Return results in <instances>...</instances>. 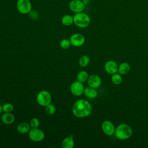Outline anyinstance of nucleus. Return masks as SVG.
Listing matches in <instances>:
<instances>
[{"label": "nucleus", "instance_id": "20e7f679", "mask_svg": "<svg viewBox=\"0 0 148 148\" xmlns=\"http://www.w3.org/2000/svg\"><path fill=\"white\" fill-rule=\"evenodd\" d=\"M36 99L39 105L45 107L51 103L52 99L51 95L47 90H42L38 93Z\"/></svg>", "mask_w": 148, "mask_h": 148}, {"label": "nucleus", "instance_id": "412c9836", "mask_svg": "<svg viewBox=\"0 0 148 148\" xmlns=\"http://www.w3.org/2000/svg\"><path fill=\"white\" fill-rule=\"evenodd\" d=\"M111 79H112V82H113V83L116 85L120 84L123 81L121 76L120 75L117 74V73L113 74Z\"/></svg>", "mask_w": 148, "mask_h": 148}, {"label": "nucleus", "instance_id": "f03ea898", "mask_svg": "<svg viewBox=\"0 0 148 148\" xmlns=\"http://www.w3.org/2000/svg\"><path fill=\"white\" fill-rule=\"evenodd\" d=\"M132 134L131 127L127 124L119 125L115 130V136L119 139L124 140L129 138Z\"/></svg>", "mask_w": 148, "mask_h": 148}, {"label": "nucleus", "instance_id": "ddd939ff", "mask_svg": "<svg viewBox=\"0 0 148 148\" xmlns=\"http://www.w3.org/2000/svg\"><path fill=\"white\" fill-rule=\"evenodd\" d=\"M1 121L6 125H10L13 124L15 121V117L12 112L4 113L1 115Z\"/></svg>", "mask_w": 148, "mask_h": 148}, {"label": "nucleus", "instance_id": "0eeeda50", "mask_svg": "<svg viewBox=\"0 0 148 148\" xmlns=\"http://www.w3.org/2000/svg\"><path fill=\"white\" fill-rule=\"evenodd\" d=\"M84 87L83 83L76 80L72 83L70 86V91L72 95L79 97L84 93Z\"/></svg>", "mask_w": 148, "mask_h": 148}, {"label": "nucleus", "instance_id": "dca6fc26", "mask_svg": "<svg viewBox=\"0 0 148 148\" xmlns=\"http://www.w3.org/2000/svg\"><path fill=\"white\" fill-rule=\"evenodd\" d=\"M86 97L90 99H94L97 97V91H96L95 88L91 87H87L84 88V93Z\"/></svg>", "mask_w": 148, "mask_h": 148}, {"label": "nucleus", "instance_id": "4be33fe9", "mask_svg": "<svg viewBox=\"0 0 148 148\" xmlns=\"http://www.w3.org/2000/svg\"><path fill=\"white\" fill-rule=\"evenodd\" d=\"M71 43L70 41V39H62L60 43V46L61 48L62 49H69L71 46Z\"/></svg>", "mask_w": 148, "mask_h": 148}, {"label": "nucleus", "instance_id": "4468645a", "mask_svg": "<svg viewBox=\"0 0 148 148\" xmlns=\"http://www.w3.org/2000/svg\"><path fill=\"white\" fill-rule=\"evenodd\" d=\"M31 127L29 123L26 122H22L18 124L17 127V131L21 134H25L28 133Z\"/></svg>", "mask_w": 148, "mask_h": 148}, {"label": "nucleus", "instance_id": "f257e3e1", "mask_svg": "<svg viewBox=\"0 0 148 148\" xmlns=\"http://www.w3.org/2000/svg\"><path fill=\"white\" fill-rule=\"evenodd\" d=\"M92 111L91 103L87 100L80 99L73 105L72 112L73 114L78 118H83L88 116Z\"/></svg>", "mask_w": 148, "mask_h": 148}, {"label": "nucleus", "instance_id": "2eb2a0df", "mask_svg": "<svg viewBox=\"0 0 148 148\" xmlns=\"http://www.w3.org/2000/svg\"><path fill=\"white\" fill-rule=\"evenodd\" d=\"M75 146V141L71 136L65 137L61 142V147L62 148H73Z\"/></svg>", "mask_w": 148, "mask_h": 148}, {"label": "nucleus", "instance_id": "393cba45", "mask_svg": "<svg viewBox=\"0 0 148 148\" xmlns=\"http://www.w3.org/2000/svg\"><path fill=\"white\" fill-rule=\"evenodd\" d=\"M29 124L31 128H39L40 121L38 118L34 117L30 120Z\"/></svg>", "mask_w": 148, "mask_h": 148}, {"label": "nucleus", "instance_id": "5701e85b", "mask_svg": "<svg viewBox=\"0 0 148 148\" xmlns=\"http://www.w3.org/2000/svg\"><path fill=\"white\" fill-rule=\"evenodd\" d=\"M45 110L48 114H53L56 112V108L54 105L50 103L45 106Z\"/></svg>", "mask_w": 148, "mask_h": 148}, {"label": "nucleus", "instance_id": "b1692460", "mask_svg": "<svg viewBox=\"0 0 148 148\" xmlns=\"http://www.w3.org/2000/svg\"><path fill=\"white\" fill-rule=\"evenodd\" d=\"M2 111L4 113L12 112L14 109L13 105L10 103H5L3 105H2Z\"/></svg>", "mask_w": 148, "mask_h": 148}, {"label": "nucleus", "instance_id": "aec40b11", "mask_svg": "<svg viewBox=\"0 0 148 148\" xmlns=\"http://www.w3.org/2000/svg\"><path fill=\"white\" fill-rule=\"evenodd\" d=\"M90 58L87 55H83L79 60V64L82 67H86L90 63Z\"/></svg>", "mask_w": 148, "mask_h": 148}, {"label": "nucleus", "instance_id": "6ab92c4d", "mask_svg": "<svg viewBox=\"0 0 148 148\" xmlns=\"http://www.w3.org/2000/svg\"><path fill=\"white\" fill-rule=\"evenodd\" d=\"M88 77H89L88 74L86 71H81L77 74L76 79H77V80H78L82 83H84V82L87 81Z\"/></svg>", "mask_w": 148, "mask_h": 148}, {"label": "nucleus", "instance_id": "6e6552de", "mask_svg": "<svg viewBox=\"0 0 148 148\" xmlns=\"http://www.w3.org/2000/svg\"><path fill=\"white\" fill-rule=\"evenodd\" d=\"M69 8L72 12L77 13L84 10L85 5L81 0H72L69 3Z\"/></svg>", "mask_w": 148, "mask_h": 148}, {"label": "nucleus", "instance_id": "bb28decb", "mask_svg": "<svg viewBox=\"0 0 148 148\" xmlns=\"http://www.w3.org/2000/svg\"><path fill=\"white\" fill-rule=\"evenodd\" d=\"M2 112H3V111H2V106L1 105H0V116L1 115Z\"/></svg>", "mask_w": 148, "mask_h": 148}, {"label": "nucleus", "instance_id": "f3484780", "mask_svg": "<svg viewBox=\"0 0 148 148\" xmlns=\"http://www.w3.org/2000/svg\"><path fill=\"white\" fill-rule=\"evenodd\" d=\"M130 71V66L127 62H123L118 67V71L121 75L127 74Z\"/></svg>", "mask_w": 148, "mask_h": 148}, {"label": "nucleus", "instance_id": "1a4fd4ad", "mask_svg": "<svg viewBox=\"0 0 148 148\" xmlns=\"http://www.w3.org/2000/svg\"><path fill=\"white\" fill-rule=\"evenodd\" d=\"M71 45L75 47H80L85 43L84 36L79 33L73 34L70 38Z\"/></svg>", "mask_w": 148, "mask_h": 148}, {"label": "nucleus", "instance_id": "39448f33", "mask_svg": "<svg viewBox=\"0 0 148 148\" xmlns=\"http://www.w3.org/2000/svg\"><path fill=\"white\" fill-rule=\"evenodd\" d=\"M28 136L31 140L35 142L42 141L45 136V132L39 128H31L28 132Z\"/></svg>", "mask_w": 148, "mask_h": 148}, {"label": "nucleus", "instance_id": "f8f14e48", "mask_svg": "<svg viewBox=\"0 0 148 148\" xmlns=\"http://www.w3.org/2000/svg\"><path fill=\"white\" fill-rule=\"evenodd\" d=\"M117 64L114 61H108L105 64V69L109 74H114L118 71Z\"/></svg>", "mask_w": 148, "mask_h": 148}, {"label": "nucleus", "instance_id": "9b49d317", "mask_svg": "<svg viewBox=\"0 0 148 148\" xmlns=\"http://www.w3.org/2000/svg\"><path fill=\"white\" fill-rule=\"evenodd\" d=\"M87 83L90 87L94 88H97L101 84V79L100 77L97 75L93 74L88 77Z\"/></svg>", "mask_w": 148, "mask_h": 148}, {"label": "nucleus", "instance_id": "423d86ee", "mask_svg": "<svg viewBox=\"0 0 148 148\" xmlns=\"http://www.w3.org/2000/svg\"><path fill=\"white\" fill-rule=\"evenodd\" d=\"M16 8L19 13L25 14L30 13L32 9V5L29 0H17Z\"/></svg>", "mask_w": 148, "mask_h": 148}, {"label": "nucleus", "instance_id": "a878e982", "mask_svg": "<svg viewBox=\"0 0 148 148\" xmlns=\"http://www.w3.org/2000/svg\"><path fill=\"white\" fill-rule=\"evenodd\" d=\"M85 5H88L90 2V0H82Z\"/></svg>", "mask_w": 148, "mask_h": 148}, {"label": "nucleus", "instance_id": "7ed1b4c3", "mask_svg": "<svg viewBox=\"0 0 148 148\" xmlns=\"http://www.w3.org/2000/svg\"><path fill=\"white\" fill-rule=\"evenodd\" d=\"M91 23L90 17L86 13L80 12L75 13L73 16V24L79 28L87 27Z\"/></svg>", "mask_w": 148, "mask_h": 148}, {"label": "nucleus", "instance_id": "a211bd4d", "mask_svg": "<svg viewBox=\"0 0 148 148\" xmlns=\"http://www.w3.org/2000/svg\"><path fill=\"white\" fill-rule=\"evenodd\" d=\"M61 23L65 26H70L73 24V16L70 14L64 15L61 18Z\"/></svg>", "mask_w": 148, "mask_h": 148}, {"label": "nucleus", "instance_id": "9d476101", "mask_svg": "<svg viewBox=\"0 0 148 148\" xmlns=\"http://www.w3.org/2000/svg\"><path fill=\"white\" fill-rule=\"evenodd\" d=\"M102 130L103 132L108 136H112L115 132V128L113 124L109 120L104 121L102 123Z\"/></svg>", "mask_w": 148, "mask_h": 148}]
</instances>
